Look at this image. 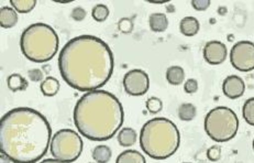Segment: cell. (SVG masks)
<instances>
[{
    "instance_id": "cell-1",
    "label": "cell",
    "mask_w": 254,
    "mask_h": 163,
    "mask_svg": "<svg viewBox=\"0 0 254 163\" xmlns=\"http://www.w3.org/2000/svg\"><path fill=\"white\" fill-rule=\"evenodd\" d=\"M114 68L113 51L95 35L83 34L70 39L59 55V70L65 83L85 93L105 86Z\"/></svg>"
},
{
    "instance_id": "cell-2",
    "label": "cell",
    "mask_w": 254,
    "mask_h": 163,
    "mask_svg": "<svg viewBox=\"0 0 254 163\" xmlns=\"http://www.w3.org/2000/svg\"><path fill=\"white\" fill-rule=\"evenodd\" d=\"M51 125L40 111L17 107L0 122V152L14 163H37L51 145Z\"/></svg>"
},
{
    "instance_id": "cell-3",
    "label": "cell",
    "mask_w": 254,
    "mask_h": 163,
    "mask_svg": "<svg viewBox=\"0 0 254 163\" xmlns=\"http://www.w3.org/2000/svg\"><path fill=\"white\" fill-rule=\"evenodd\" d=\"M74 124L78 132L91 141L113 138L123 127V104L114 94L104 89L85 93L74 107Z\"/></svg>"
},
{
    "instance_id": "cell-4",
    "label": "cell",
    "mask_w": 254,
    "mask_h": 163,
    "mask_svg": "<svg viewBox=\"0 0 254 163\" xmlns=\"http://www.w3.org/2000/svg\"><path fill=\"white\" fill-rule=\"evenodd\" d=\"M180 144V130L174 122L164 117L146 121L140 131L141 149L154 160H165L172 157Z\"/></svg>"
},
{
    "instance_id": "cell-5",
    "label": "cell",
    "mask_w": 254,
    "mask_h": 163,
    "mask_svg": "<svg viewBox=\"0 0 254 163\" xmlns=\"http://www.w3.org/2000/svg\"><path fill=\"white\" fill-rule=\"evenodd\" d=\"M60 39L51 25L37 22L24 30L20 38V49L29 61L45 63L52 60L59 51Z\"/></svg>"
},
{
    "instance_id": "cell-6",
    "label": "cell",
    "mask_w": 254,
    "mask_h": 163,
    "mask_svg": "<svg viewBox=\"0 0 254 163\" xmlns=\"http://www.w3.org/2000/svg\"><path fill=\"white\" fill-rule=\"evenodd\" d=\"M205 131L216 142H227L235 138L239 129V118L232 109L219 106L205 117Z\"/></svg>"
},
{
    "instance_id": "cell-7",
    "label": "cell",
    "mask_w": 254,
    "mask_h": 163,
    "mask_svg": "<svg viewBox=\"0 0 254 163\" xmlns=\"http://www.w3.org/2000/svg\"><path fill=\"white\" fill-rule=\"evenodd\" d=\"M83 147V139L78 132L72 129H61L51 139L50 151L54 159L72 163L82 155Z\"/></svg>"
},
{
    "instance_id": "cell-8",
    "label": "cell",
    "mask_w": 254,
    "mask_h": 163,
    "mask_svg": "<svg viewBox=\"0 0 254 163\" xmlns=\"http://www.w3.org/2000/svg\"><path fill=\"white\" fill-rule=\"evenodd\" d=\"M230 62L240 72H250L254 70V43L242 40L233 45L230 51Z\"/></svg>"
},
{
    "instance_id": "cell-9",
    "label": "cell",
    "mask_w": 254,
    "mask_h": 163,
    "mask_svg": "<svg viewBox=\"0 0 254 163\" xmlns=\"http://www.w3.org/2000/svg\"><path fill=\"white\" fill-rule=\"evenodd\" d=\"M124 88L130 96H142L150 88L149 75L142 70H131L124 76Z\"/></svg>"
},
{
    "instance_id": "cell-10",
    "label": "cell",
    "mask_w": 254,
    "mask_h": 163,
    "mask_svg": "<svg viewBox=\"0 0 254 163\" xmlns=\"http://www.w3.org/2000/svg\"><path fill=\"white\" fill-rule=\"evenodd\" d=\"M228 57V50L226 44L220 41H209L204 48V59L208 64L219 65L226 61Z\"/></svg>"
},
{
    "instance_id": "cell-11",
    "label": "cell",
    "mask_w": 254,
    "mask_h": 163,
    "mask_svg": "<svg viewBox=\"0 0 254 163\" xmlns=\"http://www.w3.org/2000/svg\"><path fill=\"white\" fill-rule=\"evenodd\" d=\"M222 91L230 99L240 98L246 91L245 81L237 75L228 76L222 83Z\"/></svg>"
},
{
    "instance_id": "cell-12",
    "label": "cell",
    "mask_w": 254,
    "mask_h": 163,
    "mask_svg": "<svg viewBox=\"0 0 254 163\" xmlns=\"http://www.w3.org/2000/svg\"><path fill=\"white\" fill-rule=\"evenodd\" d=\"M18 22V12L11 7L0 8V25L4 29L14 27Z\"/></svg>"
},
{
    "instance_id": "cell-13",
    "label": "cell",
    "mask_w": 254,
    "mask_h": 163,
    "mask_svg": "<svg viewBox=\"0 0 254 163\" xmlns=\"http://www.w3.org/2000/svg\"><path fill=\"white\" fill-rule=\"evenodd\" d=\"M200 24L195 17H185L181 20L180 30L186 37H194L199 32Z\"/></svg>"
},
{
    "instance_id": "cell-14",
    "label": "cell",
    "mask_w": 254,
    "mask_h": 163,
    "mask_svg": "<svg viewBox=\"0 0 254 163\" xmlns=\"http://www.w3.org/2000/svg\"><path fill=\"white\" fill-rule=\"evenodd\" d=\"M149 25H150V29L153 32H156V33L164 32L167 29V27H169V19H167L166 14L162 12L152 13L149 17Z\"/></svg>"
},
{
    "instance_id": "cell-15",
    "label": "cell",
    "mask_w": 254,
    "mask_h": 163,
    "mask_svg": "<svg viewBox=\"0 0 254 163\" xmlns=\"http://www.w3.org/2000/svg\"><path fill=\"white\" fill-rule=\"evenodd\" d=\"M40 89H41L44 96H47V97H52V96H55L59 93L60 82L58 79L53 78V76H48V78L44 79L43 82H41Z\"/></svg>"
},
{
    "instance_id": "cell-16",
    "label": "cell",
    "mask_w": 254,
    "mask_h": 163,
    "mask_svg": "<svg viewBox=\"0 0 254 163\" xmlns=\"http://www.w3.org/2000/svg\"><path fill=\"white\" fill-rule=\"evenodd\" d=\"M117 139H118V142L121 147L128 148L135 144L136 139H138V135H136V131L133 128L126 127V128L120 129Z\"/></svg>"
},
{
    "instance_id": "cell-17",
    "label": "cell",
    "mask_w": 254,
    "mask_h": 163,
    "mask_svg": "<svg viewBox=\"0 0 254 163\" xmlns=\"http://www.w3.org/2000/svg\"><path fill=\"white\" fill-rule=\"evenodd\" d=\"M116 163H146V160L139 151L126 150L118 156Z\"/></svg>"
},
{
    "instance_id": "cell-18",
    "label": "cell",
    "mask_w": 254,
    "mask_h": 163,
    "mask_svg": "<svg viewBox=\"0 0 254 163\" xmlns=\"http://www.w3.org/2000/svg\"><path fill=\"white\" fill-rule=\"evenodd\" d=\"M185 79V72L184 69L181 68V66H170L169 69L166 70V81L173 86L181 85Z\"/></svg>"
},
{
    "instance_id": "cell-19",
    "label": "cell",
    "mask_w": 254,
    "mask_h": 163,
    "mask_svg": "<svg viewBox=\"0 0 254 163\" xmlns=\"http://www.w3.org/2000/svg\"><path fill=\"white\" fill-rule=\"evenodd\" d=\"M8 88L12 91H22L28 88V81L22 75L18 73H13L7 79Z\"/></svg>"
},
{
    "instance_id": "cell-20",
    "label": "cell",
    "mask_w": 254,
    "mask_h": 163,
    "mask_svg": "<svg viewBox=\"0 0 254 163\" xmlns=\"http://www.w3.org/2000/svg\"><path fill=\"white\" fill-rule=\"evenodd\" d=\"M113 156V151H111L108 146H97L93 150V159L97 163H108Z\"/></svg>"
},
{
    "instance_id": "cell-21",
    "label": "cell",
    "mask_w": 254,
    "mask_h": 163,
    "mask_svg": "<svg viewBox=\"0 0 254 163\" xmlns=\"http://www.w3.org/2000/svg\"><path fill=\"white\" fill-rule=\"evenodd\" d=\"M10 4L19 13H29L34 9L37 0H10Z\"/></svg>"
},
{
    "instance_id": "cell-22",
    "label": "cell",
    "mask_w": 254,
    "mask_h": 163,
    "mask_svg": "<svg viewBox=\"0 0 254 163\" xmlns=\"http://www.w3.org/2000/svg\"><path fill=\"white\" fill-rule=\"evenodd\" d=\"M197 109L190 103H184L179 107V117L183 121H191L196 117Z\"/></svg>"
},
{
    "instance_id": "cell-23",
    "label": "cell",
    "mask_w": 254,
    "mask_h": 163,
    "mask_svg": "<svg viewBox=\"0 0 254 163\" xmlns=\"http://www.w3.org/2000/svg\"><path fill=\"white\" fill-rule=\"evenodd\" d=\"M242 116L247 124L254 126V97H251L246 100L242 107Z\"/></svg>"
},
{
    "instance_id": "cell-24",
    "label": "cell",
    "mask_w": 254,
    "mask_h": 163,
    "mask_svg": "<svg viewBox=\"0 0 254 163\" xmlns=\"http://www.w3.org/2000/svg\"><path fill=\"white\" fill-rule=\"evenodd\" d=\"M109 16V8L106 4H96L91 10V17L97 22H104Z\"/></svg>"
},
{
    "instance_id": "cell-25",
    "label": "cell",
    "mask_w": 254,
    "mask_h": 163,
    "mask_svg": "<svg viewBox=\"0 0 254 163\" xmlns=\"http://www.w3.org/2000/svg\"><path fill=\"white\" fill-rule=\"evenodd\" d=\"M145 107L151 114H159L163 109V103L157 97H150L145 103Z\"/></svg>"
},
{
    "instance_id": "cell-26",
    "label": "cell",
    "mask_w": 254,
    "mask_h": 163,
    "mask_svg": "<svg viewBox=\"0 0 254 163\" xmlns=\"http://www.w3.org/2000/svg\"><path fill=\"white\" fill-rule=\"evenodd\" d=\"M118 29L121 33H130L133 30V22L129 18H123L119 20Z\"/></svg>"
},
{
    "instance_id": "cell-27",
    "label": "cell",
    "mask_w": 254,
    "mask_h": 163,
    "mask_svg": "<svg viewBox=\"0 0 254 163\" xmlns=\"http://www.w3.org/2000/svg\"><path fill=\"white\" fill-rule=\"evenodd\" d=\"M221 157V148L218 146H212L207 150V158L212 162H216Z\"/></svg>"
},
{
    "instance_id": "cell-28",
    "label": "cell",
    "mask_w": 254,
    "mask_h": 163,
    "mask_svg": "<svg viewBox=\"0 0 254 163\" xmlns=\"http://www.w3.org/2000/svg\"><path fill=\"white\" fill-rule=\"evenodd\" d=\"M191 6L194 9H196L197 11H205L211 4L210 0H192L190 2Z\"/></svg>"
},
{
    "instance_id": "cell-29",
    "label": "cell",
    "mask_w": 254,
    "mask_h": 163,
    "mask_svg": "<svg viewBox=\"0 0 254 163\" xmlns=\"http://www.w3.org/2000/svg\"><path fill=\"white\" fill-rule=\"evenodd\" d=\"M86 10L82 7H75L72 12H70V17H72L75 21H83V20L86 18Z\"/></svg>"
},
{
    "instance_id": "cell-30",
    "label": "cell",
    "mask_w": 254,
    "mask_h": 163,
    "mask_svg": "<svg viewBox=\"0 0 254 163\" xmlns=\"http://www.w3.org/2000/svg\"><path fill=\"white\" fill-rule=\"evenodd\" d=\"M184 90L187 94H195L198 90V82L195 79H190L185 82Z\"/></svg>"
},
{
    "instance_id": "cell-31",
    "label": "cell",
    "mask_w": 254,
    "mask_h": 163,
    "mask_svg": "<svg viewBox=\"0 0 254 163\" xmlns=\"http://www.w3.org/2000/svg\"><path fill=\"white\" fill-rule=\"evenodd\" d=\"M28 76H29V79L31 80L32 82H43L44 81L43 80L44 74H43L42 71L39 70V69L30 70L29 72H28Z\"/></svg>"
},
{
    "instance_id": "cell-32",
    "label": "cell",
    "mask_w": 254,
    "mask_h": 163,
    "mask_svg": "<svg viewBox=\"0 0 254 163\" xmlns=\"http://www.w3.org/2000/svg\"><path fill=\"white\" fill-rule=\"evenodd\" d=\"M11 159L2 152H0V163H11Z\"/></svg>"
},
{
    "instance_id": "cell-33",
    "label": "cell",
    "mask_w": 254,
    "mask_h": 163,
    "mask_svg": "<svg viewBox=\"0 0 254 163\" xmlns=\"http://www.w3.org/2000/svg\"><path fill=\"white\" fill-rule=\"evenodd\" d=\"M39 163H64V162L57 160V159H45V160L39 162Z\"/></svg>"
},
{
    "instance_id": "cell-34",
    "label": "cell",
    "mask_w": 254,
    "mask_h": 163,
    "mask_svg": "<svg viewBox=\"0 0 254 163\" xmlns=\"http://www.w3.org/2000/svg\"><path fill=\"white\" fill-rule=\"evenodd\" d=\"M149 2H151V3H166L167 1H151V0H150Z\"/></svg>"
},
{
    "instance_id": "cell-35",
    "label": "cell",
    "mask_w": 254,
    "mask_h": 163,
    "mask_svg": "<svg viewBox=\"0 0 254 163\" xmlns=\"http://www.w3.org/2000/svg\"><path fill=\"white\" fill-rule=\"evenodd\" d=\"M252 148H253V151H254V140H253V142H252Z\"/></svg>"
},
{
    "instance_id": "cell-36",
    "label": "cell",
    "mask_w": 254,
    "mask_h": 163,
    "mask_svg": "<svg viewBox=\"0 0 254 163\" xmlns=\"http://www.w3.org/2000/svg\"><path fill=\"white\" fill-rule=\"evenodd\" d=\"M183 163H190V162H183Z\"/></svg>"
},
{
    "instance_id": "cell-37",
    "label": "cell",
    "mask_w": 254,
    "mask_h": 163,
    "mask_svg": "<svg viewBox=\"0 0 254 163\" xmlns=\"http://www.w3.org/2000/svg\"><path fill=\"white\" fill-rule=\"evenodd\" d=\"M90 163H94V162H90ZM96 163H97V162H96Z\"/></svg>"
}]
</instances>
